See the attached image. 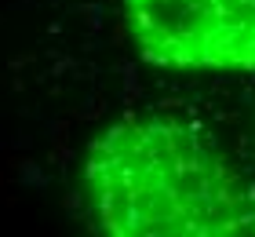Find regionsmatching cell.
Wrapping results in <instances>:
<instances>
[{"label":"cell","mask_w":255,"mask_h":237,"mask_svg":"<svg viewBox=\"0 0 255 237\" xmlns=\"http://www.w3.org/2000/svg\"><path fill=\"white\" fill-rule=\"evenodd\" d=\"M138 55L182 73H255V0H124Z\"/></svg>","instance_id":"7a4b0ae2"},{"label":"cell","mask_w":255,"mask_h":237,"mask_svg":"<svg viewBox=\"0 0 255 237\" xmlns=\"http://www.w3.org/2000/svg\"><path fill=\"white\" fill-rule=\"evenodd\" d=\"M99 230L121 237L255 234V183L175 117L110 124L84 157Z\"/></svg>","instance_id":"6da1fadb"}]
</instances>
